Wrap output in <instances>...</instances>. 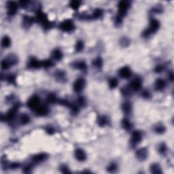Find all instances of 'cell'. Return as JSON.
Returning a JSON list of instances; mask_svg holds the SVG:
<instances>
[{
  "label": "cell",
  "instance_id": "1",
  "mask_svg": "<svg viewBox=\"0 0 174 174\" xmlns=\"http://www.w3.org/2000/svg\"><path fill=\"white\" fill-rule=\"evenodd\" d=\"M160 26H161V25H160V22L159 20L156 19H152L150 21L148 28L143 32L142 36L145 38H148L152 34L155 33L156 32L158 31V30L160 28Z\"/></svg>",
  "mask_w": 174,
  "mask_h": 174
},
{
  "label": "cell",
  "instance_id": "2",
  "mask_svg": "<svg viewBox=\"0 0 174 174\" xmlns=\"http://www.w3.org/2000/svg\"><path fill=\"white\" fill-rule=\"evenodd\" d=\"M35 20L43 27L44 29H50L52 27V23L48 20L47 15L41 10H38L36 14Z\"/></svg>",
  "mask_w": 174,
  "mask_h": 174
},
{
  "label": "cell",
  "instance_id": "3",
  "mask_svg": "<svg viewBox=\"0 0 174 174\" xmlns=\"http://www.w3.org/2000/svg\"><path fill=\"white\" fill-rule=\"evenodd\" d=\"M130 8V2L127 1H121L118 4V14L116 17L123 19V17L127 15L128 10Z\"/></svg>",
  "mask_w": 174,
  "mask_h": 174
},
{
  "label": "cell",
  "instance_id": "4",
  "mask_svg": "<svg viewBox=\"0 0 174 174\" xmlns=\"http://www.w3.org/2000/svg\"><path fill=\"white\" fill-rule=\"evenodd\" d=\"M59 29L65 33H71L75 29V25L72 20L67 19L61 23L59 25Z\"/></svg>",
  "mask_w": 174,
  "mask_h": 174
},
{
  "label": "cell",
  "instance_id": "5",
  "mask_svg": "<svg viewBox=\"0 0 174 174\" xmlns=\"http://www.w3.org/2000/svg\"><path fill=\"white\" fill-rule=\"evenodd\" d=\"M20 108V105L19 104H16L15 106H13L10 110L8 112L6 113V114H5L4 116L3 115H1V120H13L14 118H15L16 114L19 110V109Z\"/></svg>",
  "mask_w": 174,
  "mask_h": 174
},
{
  "label": "cell",
  "instance_id": "6",
  "mask_svg": "<svg viewBox=\"0 0 174 174\" xmlns=\"http://www.w3.org/2000/svg\"><path fill=\"white\" fill-rule=\"evenodd\" d=\"M142 133L141 131L138 130L133 131L131 134V145L132 148H135L141 142V141L142 140Z\"/></svg>",
  "mask_w": 174,
  "mask_h": 174
},
{
  "label": "cell",
  "instance_id": "7",
  "mask_svg": "<svg viewBox=\"0 0 174 174\" xmlns=\"http://www.w3.org/2000/svg\"><path fill=\"white\" fill-rule=\"evenodd\" d=\"M40 104V98L37 95L31 96L27 102V107L32 110H35Z\"/></svg>",
  "mask_w": 174,
  "mask_h": 174
},
{
  "label": "cell",
  "instance_id": "8",
  "mask_svg": "<svg viewBox=\"0 0 174 174\" xmlns=\"http://www.w3.org/2000/svg\"><path fill=\"white\" fill-rule=\"evenodd\" d=\"M86 84V80L84 78H79L74 81L73 84V89L76 93L82 92L85 88Z\"/></svg>",
  "mask_w": 174,
  "mask_h": 174
},
{
  "label": "cell",
  "instance_id": "9",
  "mask_svg": "<svg viewBox=\"0 0 174 174\" xmlns=\"http://www.w3.org/2000/svg\"><path fill=\"white\" fill-rule=\"evenodd\" d=\"M19 4L17 2L14 1H10L7 2V15L9 17H13L17 13L18 9H19Z\"/></svg>",
  "mask_w": 174,
  "mask_h": 174
},
{
  "label": "cell",
  "instance_id": "10",
  "mask_svg": "<svg viewBox=\"0 0 174 174\" xmlns=\"http://www.w3.org/2000/svg\"><path fill=\"white\" fill-rule=\"evenodd\" d=\"M129 87H130L131 90H133V91H139L141 87H142V79L139 77L135 78L131 81Z\"/></svg>",
  "mask_w": 174,
  "mask_h": 174
},
{
  "label": "cell",
  "instance_id": "11",
  "mask_svg": "<svg viewBox=\"0 0 174 174\" xmlns=\"http://www.w3.org/2000/svg\"><path fill=\"white\" fill-rule=\"evenodd\" d=\"M135 157L139 161H145L148 157V150L146 148H141L136 151Z\"/></svg>",
  "mask_w": 174,
  "mask_h": 174
},
{
  "label": "cell",
  "instance_id": "12",
  "mask_svg": "<svg viewBox=\"0 0 174 174\" xmlns=\"http://www.w3.org/2000/svg\"><path fill=\"white\" fill-rule=\"evenodd\" d=\"M35 112L36 115L38 116H46L49 114L50 108L47 105H40Z\"/></svg>",
  "mask_w": 174,
  "mask_h": 174
},
{
  "label": "cell",
  "instance_id": "13",
  "mask_svg": "<svg viewBox=\"0 0 174 174\" xmlns=\"http://www.w3.org/2000/svg\"><path fill=\"white\" fill-rule=\"evenodd\" d=\"M118 75L121 78L128 79L131 78V75H132V72H131V70L129 67L124 66L119 70Z\"/></svg>",
  "mask_w": 174,
  "mask_h": 174
},
{
  "label": "cell",
  "instance_id": "14",
  "mask_svg": "<svg viewBox=\"0 0 174 174\" xmlns=\"http://www.w3.org/2000/svg\"><path fill=\"white\" fill-rule=\"evenodd\" d=\"M75 158L79 162H84L86 160L87 156L84 150L81 148H77L74 152Z\"/></svg>",
  "mask_w": 174,
  "mask_h": 174
},
{
  "label": "cell",
  "instance_id": "15",
  "mask_svg": "<svg viewBox=\"0 0 174 174\" xmlns=\"http://www.w3.org/2000/svg\"><path fill=\"white\" fill-rule=\"evenodd\" d=\"M28 67L30 69H33V70H37L42 68V61H40L37 58L31 57L28 63Z\"/></svg>",
  "mask_w": 174,
  "mask_h": 174
},
{
  "label": "cell",
  "instance_id": "16",
  "mask_svg": "<svg viewBox=\"0 0 174 174\" xmlns=\"http://www.w3.org/2000/svg\"><path fill=\"white\" fill-rule=\"evenodd\" d=\"M72 66L75 69L80 70L81 72H86L88 69V66L86 62L84 61H75L72 63Z\"/></svg>",
  "mask_w": 174,
  "mask_h": 174
},
{
  "label": "cell",
  "instance_id": "17",
  "mask_svg": "<svg viewBox=\"0 0 174 174\" xmlns=\"http://www.w3.org/2000/svg\"><path fill=\"white\" fill-rule=\"evenodd\" d=\"M166 86H167V82L164 79L158 78L156 80L155 83V88L157 90H159V91L163 90Z\"/></svg>",
  "mask_w": 174,
  "mask_h": 174
},
{
  "label": "cell",
  "instance_id": "18",
  "mask_svg": "<svg viewBox=\"0 0 174 174\" xmlns=\"http://www.w3.org/2000/svg\"><path fill=\"white\" fill-rule=\"evenodd\" d=\"M48 155L46 153H40L32 157V161L34 163H42L48 159Z\"/></svg>",
  "mask_w": 174,
  "mask_h": 174
},
{
  "label": "cell",
  "instance_id": "19",
  "mask_svg": "<svg viewBox=\"0 0 174 174\" xmlns=\"http://www.w3.org/2000/svg\"><path fill=\"white\" fill-rule=\"evenodd\" d=\"M123 113L126 115H129L132 112V104L130 102H125L121 106Z\"/></svg>",
  "mask_w": 174,
  "mask_h": 174
},
{
  "label": "cell",
  "instance_id": "20",
  "mask_svg": "<svg viewBox=\"0 0 174 174\" xmlns=\"http://www.w3.org/2000/svg\"><path fill=\"white\" fill-rule=\"evenodd\" d=\"M35 21V19L31 17L30 16H24L23 19V25L24 27L29 28L33 25L34 21Z\"/></svg>",
  "mask_w": 174,
  "mask_h": 174
},
{
  "label": "cell",
  "instance_id": "21",
  "mask_svg": "<svg viewBox=\"0 0 174 174\" xmlns=\"http://www.w3.org/2000/svg\"><path fill=\"white\" fill-rule=\"evenodd\" d=\"M63 54L59 48H55L52 50V58L53 60L61 61L63 58Z\"/></svg>",
  "mask_w": 174,
  "mask_h": 174
},
{
  "label": "cell",
  "instance_id": "22",
  "mask_svg": "<svg viewBox=\"0 0 174 174\" xmlns=\"http://www.w3.org/2000/svg\"><path fill=\"white\" fill-rule=\"evenodd\" d=\"M150 169L151 173L155 174H161L163 173L161 165L157 163L152 164L150 165Z\"/></svg>",
  "mask_w": 174,
  "mask_h": 174
},
{
  "label": "cell",
  "instance_id": "23",
  "mask_svg": "<svg viewBox=\"0 0 174 174\" xmlns=\"http://www.w3.org/2000/svg\"><path fill=\"white\" fill-rule=\"evenodd\" d=\"M30 121H31V118H30L29 115L26 114V113L21 114V115L19 117V122L21 123V125H27L30 122Z\"/></svg>",
  "mask_w": 174,
  "mask_h": 174
},
{
  "label": "cell",
  "instance_id": "24",
  "mask_svg": "<svg viewBox=\"0 0 174 174\" xmlns=\"http://www.w3.org/2000/svg\"><path fill=\"white\" fill-rule=\"evenodd\" d=\"M121 126H122V127L125 130L128 131L131 130V129H132L133 127V125L128 118H125L122 119V122H121Z\"/></svg>",
  "mask_w": 174,
  "mask_h": 174
},
{
  "label": "cell",
  "instance_id": "25",
  "mask_svg": "<svg viewBox=\"0 0 174 174\" xmlns=\"http://www.w3.org/2000/svg\"><path fill=\"white\" fill-rule=\"evenodd\" d=\"M54 76H55V78L58 81L62 82V81H64L65 80L66 73L63 70H56L55 74H54Z\"/></svg>",
  "mask_w": 174,
  "mask_h": 174
},
{
  "label": "cell",
  "instance_id": "26",
  "mask_svg": "<svg viewBox=\"0 0 174 174\" xmlns=\"http://www.w3.org/2000/svg\"><path fill=\"white\" fill-rule=\"evenodd\" d=\"M103 15V10L102 9L97 8L93 11V13L92 14V15L88 16L86 18H89L90 19H97L99 18L102 17Z\"/></svg>",
  "mask_w": 174,
  "mask_h": 174
},
{
  "label": "cell",
  "instance_id": "27",
  "mask_svg": "<svg viewBox=\"0 0 174 174\" xmlns=\"http://www.w3.org/2000/svg\"><path fill=\"white\" fill-rule=\"evenodd\" d=\"M154 130H155V132L157 133V134L161 135V134H163V133L166 131V127L163 124L159 123V124L157 125L155 127Z\"/></svg>",
  "mask_w": 174,
  "mask_h": 174
},
{
  "label": "cell",
  "instance_id": "28",
  "mask_svg": "<svg viewBox=\"0 0 174 174\" xmlns=\"http://www.w3.org/2000/svg\"><path fill=\"white\" fill-rule=\"evenodd\" d=\"M1 45L3 48H7L10 46L11 45V40L10 37L7 35H4L1 39Z\"/></svg>",
  "mask_w": 174,
  "mask_h": 174
},
{
  "label": "cell",
  "instance_id": "29",
  "mask_svg": "<svg viewBox=\"0 0 174 174\" xmlns=\"http://www.w3.org/2000/svg\"><path fill=\"white\" fill-rule=\"evenodd\" d=\"M58 98L54 93H49L46 97V102L50 104H54L58 102Z\"/></svg>",
  "mask_w": 174,
  "mask_h": 174
},
{
  "label": "cell",
  "instance_id": "30",
  "mask_svg": "<svg viewBox=\"0 0 174 174\" xmlns=\"http://www.w3.org/2000/svg\"><path fill=\"white\" fill-rule=\"evenodd\" d=\"M108 118L106 116H99L97 119V123L99 126L100 127H105L108 124Z\"/></svg>",
  "mask_w": 174,
  "mask_h": 174
},
{
  "label": "cell",
  "instance_id": "31",
  "mask_svg": "<svg viewBox=\"0 0 174 174\" xmlns=\"http://www.w3.org/2000/svg\"><path fill=\"white\" fill-rule=\"evenodd\" d=\"M93 66L97 69H102L103 67V60L101 57H97L95 58L93 62Z\"/></svg>",
  "mask_w": 174,
  "mask_h": 174
},
{
  "label": "cell",
  "instance_id": "32",
  "mask_svg": "<svg viewBox=\"0 0 174 174\" xmlns=\"http://www.w3.org/2000/svg\"><path fill=\"white\" fill-rule=\"evenodd\" d=\"M84 43L82 40H78V42H76V46H75V50L77 52H82L83 50H84Z\"/></svg>",
  "mask_w": 174,
  "mask_h": 174
},
{
  "label": "cell",
  "instance_id": "33",
  "mask_svg": "<svg viewBox=\"0 0 174 174\" xmlns=\"http://www.w3.org/2000/svg\"><path fill=\"white\" fill-rule=\"evenodd\" d=\"M108 84L111 89H114V88H116L117 86H118V80L116 78H112L109 80Z\"/></svg>",
  "mask_w": 174,
  "mask_h": 174
},
{
  "label": "cell",
  "instance_id": "34",
  "mask_svg": "<svg viewBox=\"0 0 174 174\" xmlns=\"http://www.w3.org/2000/svg\"><path fill=\"white\" fill-rule=\"evenodd\" d=\"M53 61L50 59H46L42 61V67L44 68H50L53 66Z\"/></svg>",
  "mask_w": 174,
  "mask_h": 174
},
{
  "label": "cell",
  "instance_id": "35",
  "mask_svg": "<svg viewBox=\"0 0 174 174\" xmlns=\"http://www.w3.org/2000/svg\"><path fill=\"white\" fill-rule=\"evenodd\" d=\"M10 67H11V65L6 58H4V59H3L1 61V68L2 70H8Z\"/></svg>",
  "mask_w": 174,
  "mask_h": 174
},
{
  "label": "cell",
  "instance_id": "36",
  "mask_svg": "<svg viewBox=\"0 0 174 174\" xmlns=\"http://www.w3.org/2000/svg\"><path fill=\"white\" fill-rule=\"evenodd\" d=\"M158 150H159V153L161 154V155H165V154L167 153V145H166L165 143H161V144L159 145Z\"/></svg>",
  "mask_w": 174,
  "mask_h": 174
},
{
  "label": "cell",
  "instance_id": "37",
  "mask_svg": "<svg viewBox=\"0 0 174 174\" xmlns=\"http://www.w3.org/2000/svg\"><path fill=\"white\" fill-rule=\"evenodd\" d=\"M117 169H118V166L115 163H111L107 167V171L110 173H115Z\"/></svg>",
  "mask_w": 174,
  "mask_h": 174
},
{
  "label": "cell",
  "instance_id": "38",
  "mask_svg": "<svg viewBox=\"0 0 174 174\" xmlns=\"http://www.w3.org/2000/svg\"><path fill=\"white\" fill-rule=\"evenodd\" d=\"M80 5H81V1H77V0L72 1V2L70 3V7L72 8L73 10H77L80 7Z\"/></svg>",
  "mask_w": 174,
  "mask_h": 174
},
{
  "label": "cell",
  "instance_id": "39",
  "mask_svg": "<svg viewBox=\"0 0 174 174\" xmlns=\"http://www.w3.org/2000/svg\"><path fill=\"white\" fill-rule=\"evenodd\" d=\"M70 108L71 110V112H72L73 114H78V113L79 112V108L77 105L74 104H71Z\"/></svg>",
  "mask_w": 174,
  "mask_h": 174
},
{
  "label": "cell",
  "instance_id": "40",
  "mask_svg": "<svg viewBox=\"0 0 174 174\" xmlns=\"http://www.w3.org/2000/svg\"><path fill=\"white\" fill-rule=\"evenodd\" d=\"M6 80L10 84H15L16 82V76L13 74H9L7 76Z\"/></svg>",
  "mask_w": 174,
  "mask_h": 174
},
{
  "label": "cell",
  "instance_id": "41",
  "mask_svg": "<svg viewBox=\"0 0 174 174\" xmlns=\"http://www.w3.org/2000/svg\"><path fill=\"white\" fill-rule=\"evenodd\" d=\"M129 44H130V40L127 38H122V39L120 40V44L123 47H127V46L129 45Z\"/></svg>",
  "mask_w": 174,
  "mask_h": 174
},
{
  "label": "cell",
  "instance_id": "42",
  "mask_svg": "<svg viewBox=\"0 0 174 174\" xmlns=\"http://www.w3.org/2000/svg\"><path fill=\"white\" fill-rule=\"evenodd\" d=\"M78 104L79 106H82V107H84L86 104V99H85L84 97H79L78 99Z\"/></svg>",
  "mask_w": 174,
  "mask_h": 174
},
{
  "label": "cell",
  "instance_id": "43",
  "mask_svg": "<svg viewBox=\"0 0 174 174\" xmlns=\"http://www.w3.org/2000/svg\"><path fill=\"white\" fill-rule=\"evenodd\" d=\"M46 131L48 135H52L55 132V129H54L52 126H48L46 128Z\"/></svg>",
  "mask_w": 174,
  "mask_h": 174
},
{
  "label": "cell",
  "instance_id": "44",
  "mask_svg": "<svg viewBox=\"0 0 174 174\" xmlns=\"http://www.w3.org/2000/svg\"><path fill=\"white\" fill-rule=\"evenodd\" d=\"M141 96H142L145 99H149V98H150L151 94H150V93L148 91V90H143V91L142 92V93H141Z\"/></svg>",
  "mask_w": 174,
  "mask_h": 174
},
{
  "label": "cell",
  "instance_id": "45",
  "mask_svg": "<svg viewBox=\"0 0 174 174\" xmlns=\"http://www.w3.org/2000/svg\"><path fill=\"white\" fill-rule=\"evenodd\" d=\"M61 171L62 173H71V171L69 169V168L67 167L66 165H62L61 167Z\"/></svg>",
  "mask_w": 174,
  "mask_h": 174
},
{
  "label": "cell",
  "instance_id": "46",
  "mask_svg": "<svg viewBox=\"0 0 174 174\" xmlns=\"http://www.w3.org/2000/svg\"><path fill=\"white\" fill-rule=\"evenodd\" d=\"M163 70H164V67L163 65H157L155 68V72L157 73H161L163 72Z\"/></svg>",
  "mask_w": 174,
  "mask_h": 174
},
{
  "label": "cell",
  "instance_id": "47",
  "mask_svg": "<svg viewBox=\"0 0 174 174\" xmlns=\"http://www.w3.org/2000/svg\"><path fill=\"white\" fill-rule=\"evenodd\" d=\"M20 166H21V165H20V163H13L10 165L9 167L12 169H18Z\"/></svg>",
  "mask_w": 174,
  "mask_h": 174
},
{
  "label": "cell",
  "instance_id": "48",
  "mask_svg": "<svg viewBox=\"0 0 174 174\" xmlns=\"http://www.w3.org/2000/svg\"><path fill=\"white\" fill-rule=\"evenodd\" d=\"M31 168L32 167L31 165H26L25 167L23 168V171L25 173H30L31 171Z\"/></svg>",
  "mask_w": 174,
  "mask_h": 174
},
{
  "label": "cell",
  "instance_id": "49",
  "mask_svg": "<svg viewBox=\"0 0 174 174\" xmlns=\"http://www.w3.org/2000/svg\"><path fill=\"white\" fill-rule=\"evenodd\" d=\"M168 78H169V80L171 81V82H173V72H171L169 74H168Z\"/></svg>",
  "mask_w": 174,
  "mask_h": 174
}]
</instances>
